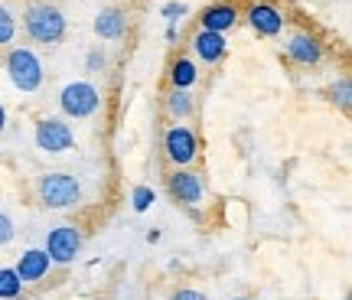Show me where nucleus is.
I'll list each match as a JSON object with an SVG mask.
<instances>
[{
    "instance_id": "f257e3e1",
    "label": "nucleus",
    "mask_w": 352,
    "mask_h": 300,
    "mask_svg": "<svg viewBox=\"0 0 352 300\" xmlns=\"http://www.w3.org/2000/svg\"><path fill=\"white\" fill-rule=\"evenodd\" d=\"M23 26L36 43H59L65 36V17L52 3H30L23 13Z\"/></svg>"
},
{
    "instance_id": "f03ea898",
    "label": "nucleus",
    "mask_w": 352,
    "mask_h": 300,
    "mask_svg": "<svg viewBox=\"0 0 352 300\" xmlns=\"http://www.w3.org/2000/svg\"><path fill=\"white\" fill-rule=\"evenodd\" d=\"M82 200V186L72 173H46L39 180V202L46 209H72Z\"/></svg>"
},
{
    "instance_id": "7ed1b4c3",
    "label": "nucleus",
    "mask_w": 352,
    "mask_h": 300,
    "mask_svg": "<svg viewBox=\"0 0 352 300\" xmlns=\"http://www.w3.org/2000/svg\"><path fill=\"white\" fill-rule=\"evenodd\" d=\"M7 72H10V82L20 88V92H36V88L43 85V63L36 59L33 50H23V46L10 50V56H7Z\"/></svg>"
},
{
    "instance_id": "20e7f679",
    "label": "nucleus",
    "mask_w": 352,
    "mask_h": 300,
    "mask_svg": "<svg viewBox=\"0 0 352 300\" xmlns=\"http://www.w3.org/2000/svg\"><path fill=\"white\" fill-rule=\"evenodd\" d=\"M59 105H63V111L69 118H88V114L98 111V88L91 85V82H72V85L63 88V95H59Z\"/></svg>"
},
{
    "instance_id": "39448f33",
    "label": "nucleus",
    "mask_w": 352,
    "mask_h": 300,
    "mask_svg": "<svg viewBox=\"0 0 352 300\" xmlns=\"http://www.w3.org/2000/svg\"><path fill=\"white\" fill-rule=\"evenodd\" d=\"M46 255L52 264H69L76 261V255L82 251V235H78L76 225H56L50 235H46Z\"/></svg>"
},
{
    "instance_id": "423d86ee",
    "label": "nucleus",
    "mask_w": 352,
    "mask_h": 300,
    "mask_svg": "<svg viewBox=\"0 0 352 300\" xmlns=\"http://www.w3.org/2000/svg\"><path fill=\"white\" fill-rule=\"evenodd\" d=\"M36 147L46 150V153H65V150L76 147V134H72V127L59 121V118H46V121H39L36 125Z\"/></svg>"
},
{
    "instance_id": "0eeeda50",
    "label": "nucleus",
    "mask_w": 352,
    "mask_h": 300,
    "mask_svg": "<svg viewBox=\"0 0 352 300\" xmlns=\"http://www.w3.org/2000/svg\"><path fill=\"white\" fill-rule=\"evenodd\" d=\"M164 150H166V157H170V163L189 167V163L196 160V150H199L196 147V134L186 125H173L164 134Z\"/></svg>"
},
{
    "instance_id": "6e6552de",
    "label": "nucleus",
    "mask_w": 352,
    "mask_h": 300,
    "mask_svg": "<svg viewBox=\"0 0 352 300\" xmlns=\"http://www.w3.org/2000/svg\"><path fill=\"white\" fill-rule=\"evenodd\" d=\"M170 193H173L176 202H186V206H196L202 200V180L186 167H176V173L170 176Z\"/></svg>"
},
{
    "instance_id": "1a4fd4ad",
    "label": "nucleus",
    "mask_w": 352,
    "mask_h": 300,
    "mask_svg": "<svg viewBox=\"0 0 352 300\" xmlns=\"http://www.w3.org/2000/svg\"><path fill=\"white\" fill-rule=\"evenodd\" d=\"M248 23L258 36H277L280 30H284V13L271 7V3H254L252 10H248Z\"/></svg>"
},
{
    "instance_id": "9d476101",
    "label": "nucleus",
    "mask_w": 352,
    "mask_h": 300,
    "mask_svg": "<svg viewBox=\"0 0 352 300\" xmlns=\"http://www.w3.org/2000/svg\"><path fill=\"white\" fill-rule=\"evenodd\" d=\"M50 255L43 248H30L20 255V261H16V277L23 281V284H33V281H39V277H46V271H50Z\"/></svg>"
},
{
    "instance_id": "9b49d317",
    "label": "nucleus",
    "mask_w": 352,
    "mask_h": 300,
    "mask_svg": "<svg viewBox=\"0 0 352 300\" xmlns=\"http://www.w3.org/2000/svg\"><path fill=\"white\" fill-rule=\"evenodd\" d=\"M192 50H196V56H199L206 65L219 63V59H226V52H228L226 33H209V30H199L196 39H192Z\"/></svg>"
},
{
    "instance_id": "f8f14e48",
    "label": "nucleus",
    "mask_w": 352,
    "mask_h": 300,
    "mask_svg": "<svg viewBox=\"0 0 352 300\" xmlns=\"http://www.w3.org/2000/svg\"><path fill=\"white\" fill-rule=\"evenodd\" d=\"M235 20H239V13L232 3H212L202 10V30H209V33H226L235 26Z\"/></svg>"
},
{
    "instance_id": "ddd939ff",
    "label": "nucleus",
    "mask_w": 352,
    "mask_h": 300,
    "mask_svg": "<svg viewBox=\"0 0 352 300\" xmlns=\"http://www.w3.org/2000/svg\"><path fill=\"white\" fill-rule=\"evenodd\" d=\"M287 56L300 65H314V63H320V43L310 33H297L287 43Z\"/></svg>"
},
{
    "instance_id": "4468645a",
    "label": "nucleus",
    "mask_w": 352,
    "mask_h": 300,
    "mask_svg": "<svg viewBox=\"0 0 352 300\" xmlns=\"http://www.w3.org/2000/svg\"><path fill=\"white\" fill-rule=\"evenodd\" d=\"M95 33H98L101 39H118L124 33V13L114 10V7L101 10L98 17H95Z\"/></svg>"
},
{
    "instance_id": "2eb2a0df",
    "label": "nucleus",
    "mask_w": 352,
    "mask_h": 300,
    "mask_svg": "<svg viewBox=\"0 0 352 300\" xmlns=\"http://www.w3.org/2000/svg\"><path fill=\"white\" fill-rule=\"evenodd\" d=\"M196 78H199V72H196V65L189 63V59H176L173 69H170V82H173V88L196 85Z\"/></svg>"
},
{
    "instance_id": "dca6fc26",
    "label": "nucleus",
    "mask_w": 352,
    "mask_h": 300,
    "mask_svg": "<svg viewBox=\"0 0 352 300\" xmlns=\"http://www.w3.org/2000/svg\"><path fill=\"white\" fill-rule=\"evenodd\" d=\"M166 111L173 114L176 121H183V118L192 114V98H189L186 88H173V92H170V98H166Z\"/></svg>"
},
{
    "instance_id": "f3484780",
    "label": "nucleus",
    "mask_w": 352,
    "mask_h": 300,
    "mask_svg": "<svg viewBox=\"0 0 352 300\" xmlns=\"http://www.w3.org/2000/svg\"><path fill=\"white\" fill-rule=\"evenodd\" d=\"M20 290H23V281L16 277V271L13 268H0V300L20 297Z\"/></svg>"
},
{
    "instance_id": "a211bd4d",
    "label": "nucleus",
    "mask_w": 352,
    "mask_h": 300,
    "mask_svg": "<svg viewBox=\"0 0 352 300\" xmlns=\"http://www.w3.org/2000/svg\"><path fill=\"white\" fill-rule=\"evenodd\" d=\"M153 202H157V193L151 186H134L131 193V206H134V213H147Z\"/></svg>"
},
{
    "instance_id": "6ab92c4d",
    "label": "nucleus",
    "mask_w": 352,
    "mask_h": 300,
    "mask_svg": "<svg viewBox=\"0 0 352 300\" xmlns=\"http://www.w3.org/2000/svg\"><path fill=\"white\" fill-rule=\"evenodd\" d=\"M13 33H16V20L10 17L7 7H0V46H7L13 39Z\"/></svg>"
},
{
    "instance_id": "aec40b11",
    "label": "nucleus",
    "mask_w": 352,
    "mask_h": 300,
    "mask_svg": "<svg viewBox=\"0 0 352 300\" xmlns=\"http://www.w3.org/2000/svg\"><path fill=\"white\" fill-rule=\"evenodd\" d=\"M13 235H16V228H13L10 215H3V213H0V245H10Z\"/></svg>"
},
{
    "instance_id": "412c9836",
    "label": "nucleus",
    "mask_w": 352,
    "mask_h": 300,
    "mask_svg": "<svg viewBox=\"0 0 352 300\" xmlns=\"http://www.w3.org/2000/svg\"><path fill=\"white\" fill-rule=\"evenodd\" d=\"M333 95H336V101H340L342 108L349 111V95H352V88H349V78H340V85L333 88Z\"/></svg>"
},
{
    "instance_id": "4be33fe9",
    "label": "nucleus",
    "mask_w": 352,
    "mask_h": 300,
    "mask_svg": "<svg viewBox=\"0 0 352 300\" xmlns=\"http://www.w3.org/2000/svg\"><path fill=\"white\" fill-rule=\"evenodd\" d=\"M183 13H186V3H166V7H164V17L170 20V23H176Z\"/></svg>"
},
{
    "instance_id": "5701e85b",
    "label": "nucleus",
    "mask_w": 352,
    "mask_h": 300,
    "mask_svg": "<svg viewBox=\"0 0 352 300\" xmlns=\"http://www.w3.org/2000/svg\"><path fill=\"white\" fill-rule=\"evenodd\" d=\"M173 300H209V297H206V294H199V290H176V294H173Z\"/></svg>"
},
{
    "instance_id": "b1692460",
    "label": "nucleus",
    "mask_w": 352,
    "mask_h": 300,
    "mask_svg": "<svg viewBox=\"0 0 352 300\" xmlns=\"http://www.w3.org/2000/svg\"><path fill=\"white\" fill-rule=\"evenodd\" d=\"M88 65H91V69L104 65V56H101V52H91V56H88Z\"/></svg>"
},
{
    "instance_id": "393cba45",
    "label": "nucleus",
    "mask_w": 352,
    "mask_h": 300,
    "mask_svg": "<svg viewBox=\"0 0 352 300\" xmlns=\"http://www.w3.org/2000/svg\"><path fill=\"white\" fill-rule=\"evenodd\" d=\"M3 125H7V111H3V105H0V131H3Z\"/></svg>"
},
{
    "instance_id": "a878e982",
    "label": "nucleus",
    "mask_w": 352,
    "mask_h": 300,
    "mask_svg": "<svg viewBox=\"0 0 352 300\" xmlns=\"http://www.w3.org/2000/svg\"><path fill=\"white\" fill-rule=\"evenodd\" d=\"M235 300H252V297H235Z\"/></svg>"
}]
</instances>
